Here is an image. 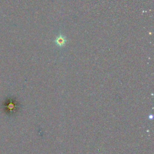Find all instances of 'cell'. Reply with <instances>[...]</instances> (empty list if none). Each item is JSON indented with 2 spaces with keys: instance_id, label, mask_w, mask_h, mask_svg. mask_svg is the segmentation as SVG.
Masks as SVG:
<instances>
[{
  "instance_id": "cell-1",
  "label": "cell",
  "mask_w": 154,
  "mask_h": 154,
  "mask_svg": "<svg viewBox=\"0 0 154 154\" xmlns=\"http://www.w3.org/2000/svg\"><path fill=\"white\" fill-rule=\"evenodd\" d=\"M55 42L57 46L60 47H63L66 45L67 42V39L64 35L62 34H60L58 36L56 37L55 40Z\"/></svg>"
}]
</instances>
